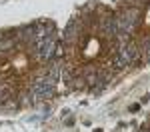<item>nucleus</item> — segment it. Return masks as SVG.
I'll return each mask as SVG.
<instances>
[{
  "label": "nucleus",
  "mask_w": 150,
  "mask_h": 132,
  "mask_svg": "<svg viewBox=\"0 0 150 132\" xmlns=\"http://www.w3.org/2000/svg\"><path fill=\"white\" fill-rule=\"evenodd\" d=\"M70 84H72V88H76V90H84V88L88 86V84H86V80H84V76H74Z\"/></svg>",
  "instance_id": "nucleus-4"
},
{
  "label": "nucleus",
  "mask_w": 150,
  "mask_h": 132,
  "mask_svg": "<svg viewBox=\"0 0 150 132\" xmlns=\"http://www.w3.org/2000/svg\"><path fill=\"white\" fill-rule=\"evenodd\" d=\"M98 30L102 32V36L114 40L116 34H118V28H116V16H114V14H104L102 18L98 20Z\"/></svg>",
  "instance_id": "nucleus-1"
},
{
  "label": "nucleus",
  "mask_w": 150,
  "mask_h": 132,
  "mask_svg": "<svg viewBox=\"0 0 150 132\" xmlns=\"http://www.w3.org/2000/svg\"><path fill=\"white\" fill-rule=\"evenodd\" d=\"M140 2H146V0H140Z\"/></svg>",
  "instance_id": "nucleus-7"
},
{
  "label": "nucleus",
  "mask_w": 150,
  "mask_h": 132,
  "mask_svg": "<svg viewBox=\"0 0 150 132\" xmlns=\"http://www.w3.org/2000/svg\"><path fill=\"white\" fill-rule=\"evenodd\" d=\"M144 42H146V44H148V46H150V34L146 36V38H144Z\"/></svg>",
  "instance_id": "nucleus-5"
},
{
  "label": "nucleus",
  "mask_w": 150,
  "mask_h": 132,
  "mask_svg": "<svg viewBox=\"0 0 150 132\" xmlns=\"http://www.w3.org/2000/svg\"><path fill=\"white\" fill-rule=\"evenodd\" d=\"M116 56L122 60V64H124V66H130L134 60H138V48L134 46L132 42L122 44V46H118V50H116Z\"/></svg>",
  "instance_id": "nucleus-3"
},
{
  "label": "nucleus",
  "mask_w": 150,
  "mask_h": 132,
  "mask_svg": "<svg viewBox=\"0 0 150 132\" xmlns=\"http://www.w3.org/2000/svg\"><path fill=\"white\" fill-rule=\"evenodd\" d=\"M140 132H148V130H144V128H142V130H140Z\"/></svg>",
  "instance_id": "nucleus-6"
},
{
  "label": "nucleus",
  "mask_w": 150,
  "mask_h": 132,
  "mask_svg": "<svg viewBox=\"0 0 150 132\" xmlns=\"http://www.w3.org/2000/svg\"><path fill=\"white\" fill-rule=\"evenodd\" d=\"M82 30H84V26H82V20L80 18H72L68 22V26H66V30H64V42L66 44H74L78 38H80Z\"/></svg>",
  "instance_id": "nucleus-2"
}]
</instances>
